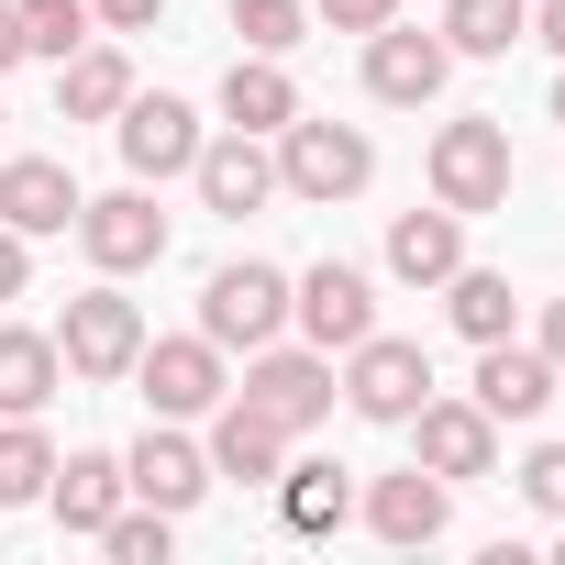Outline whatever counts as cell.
<instances>
[{
    "instance_id": "8fae6325",
    "label": "cell",
    "mask_w": 565,
    "mask_h": 565,
    "mask_svg": "<svg viewBox=\"0 0 565 565\" xmlns=\"http://www.w3.org/2000/svg\"><path fill=\"white\" fill-rule=\"evenodd\" d=\"M399 433H411V466H433V477H499V422L477 399H422Z\"/></svg>"
},
{
    "instance_id": "f35d334b",
    "label": "cell",
    "mask_w": 565,
    "mask_h": 565,
    "mask_svg": "<svg viewBox=\"0 0 565 565\" xmlns=\"http://www.w3.org/2000/svg\"><path fill=\"white\" fill-rule=\"evenodd\" d=\"M554 554H565V543H554Z\"/></svg>"
},
{
    "instance_id": "4316f807",
    "label": "cell",
    "mask_w": 565,
    "mask_h": 565,
    "mask_svg": "<svg viewBox=\"0 0 565 565\" xmlns=\"http://www.w3.org/2000/svg\"><path fill=\"white\" fill-rule=\"evenodd\" d=\"M100 554H111V565H167V554H178V510H145V499H122V510L100 521Z\"/></svg>"
},
{
    "instance_id": "6da1fadb",
    "label": "cell",
    "mask_w": 565,
    "mask_h": 565,
    "mask_svg": "<svg viewBox=\"0 0 565 565\" xmlns=\"http://www.w3.org/2000/svg\"><path fill=\"white\" fill-rule=\"evenodd\" d=\"M377 178V145L355 134V122H311V111H289V122H277V189H289V200H355Z\"/></svg>"
},
{
    "instance_id": "8d00e7d4",
    "label": "cell",
    "mask_w": 565,
    "mask_h": 565,
    "mask_svg": "<svg viewBox=\"0 0 565 565\" xmlns=\"http://www.w3.org/2000/svg\"><path fill=\"white\" fill-rule=\"evenodd\" d=\"M532 34H543V45L565 56V0H543V23H532Z\"/></svg>"
},
{
    "instance_id": "e0dca14e",
    "label": "cell",
    "mask_w": 565,
    "mask_h": 565,
    "mask_svg": "<svg viewBox=\"0 0 565 565\" xmlns=\"http://www.w3.org/2000/svg\"><path fill=\"white\" fill-rule=\"evenodd\" d=\"M554 388H565V377H554V355H543V344H510V333H499V344H477V411H488V422H532Z\"/></svg>"
},
{
    "instance_id": "d590c367",
    "label": "cell",
    "mask_w": 565,
    "mask_h": 565,
    "mask_svg": "<svg viewBox=\"0 0 565 565\" xmlns=\"http://www.w3.org/2000/svg\"><path fill=\"white\" fill-rule=\"evenodd\" d=\"M543 355H554V377H565V300H543Z\"/></svg>"
},
{
    "instance_id": "9a60e30c",
    "label": "cell",
    "mask_w": 565,
    "mask_h": 565,
    "mask_svg": "<svg viewBox=\"0 0 565 565\" xmlns=\"http://www.w3.org/2000/svg\"><path fill=\"white\" fill-rule=\"evenodd\" d=\"M122 488H134L145 510H200V499H211V455H200L178 422H145V444L122 455Z\"/></svg>"
},
{
    "instance_id": "1f68e13d",
    "label": "cell",
    "mask_w": 565,
    "mask_h": 565,
    "mask_svg": "<svg viewBox=\"0 0 565 565\" xmlns=\"http://www.w3.org/2000/svg\"><path fill=\"white\" fill-rule=\"evenodd\" d=\"M311 12H322L333 34H377V23H399V0H311Z\"/></svg>"
},
{
    "instance_id": "e575fe53",
    "label": "cell",
    "mask_w": 565,
    "mask_h": 565,
    "mask_svg": "<svg viewBox=\"0 0 565 565\" xmlns=\"http://www.w3.org/2000/svg\"><path fill=\"white\" fill-rule=\"evenodd\" d=\"M12 67H23V12L0 0V78H12Z\"/></svg>"
},
{
    "instance_id": "7402d4cb",
    "label": "cell",
    "mask_w": 565,
    "mask_h": 565,
    "mask_svg": "<svg viewBox=\"0 0 565 565\" xmlns=\"http://www.w3.org/2000/svg\"><path fill=\"white\" fill-rule=\"evenodd\" d=\"M56 388H67V355H56V333L0 322V422H34Z\"/></svg>"
},
{
    "instance_id": "74e56055",
    "label": "cell",
    "mask_w": 565,
    "mask_h": 565,
    "mask_svg": "<svg viewBox=\"0 0 565 565\" xmlns=\"http://www.w3.org/2000/svg\"><path fill=\"white\" fill-rule=\"evenodd\" d=\"M554 122H565V78H554Z\"/></svg>"
},
{
    "instance_id": "5b68a950",
    "label": "cell",
    "mask_w": 565,
    "mask_h": 565,
    "mask_svg": "<svg viewBox=\"0 0 565 565\" xmlns=\"http://www.w3.org/2000/svg\"><path fill=\"white\" fill-rule=\"evenodd\" d=\"M56 355H67V377H89V388H111V377H134V355H145V311L111 289H78L67 300V322H56Z\"/></svg>"
},
{
    "instance_id": "ba28073f",
    "label": "cell",
    "mask_w": 565,
    "mask_h": 565,
    "mask_svg": "<svg viewBox=\"0 0 565 565\" xmlns=\"http://www.w3.org/2000/svg\"><path fill=\"white\" fill-rule=\"evenodd\" d=\"M289 322L322 344V355H344V344H366L377 333V289H366V266H344V255H322L311 277H289Z\"/></svg>"
},
{
    "instance_id": "ffe728a7",
    "label": "cell",
    "mask_w": 565,
    "mask_h": 565,
    "mask_svg": "<svg viewBox=\"0 0 565 565\" xmlns=\"http://www.w3.org/2000/svg\"><path fill=\"white\" fill-rule=\"evenodd\" d=\"M277 521H289L300 543L344 532V521H355V477H344L333 455H311V466H277Z\"/></svg>"
},
{
    "instance_id": "4fadbf2b",
    "label": "cell",
    "mask_w": 565,
    "mask_h": 565,
    "mask_svg": "<svg viewBox=\"0 0 565 565\" xmlns=\"http://www.w3.org/2000/svg\"><path fill=\"white\" fill-rule=\"evenodd\" d=\"M111 134H122V167H134L145 189H156V178H189V156H200V111L167 100V89H156V100L134 89V100L111 111Z\"/></svg>"
},
{
    "instance_id": "7a4b0ae2",
    "label": "cell",
    "mask_w": 565,
    "mask_h": 565,
    "mask_svg": "<svg viewBox=\"0 0 565 565\" xmlns=\"http://www.w3.org/2000/svg\"><path fill=\"white\" fill-rule=\"evenodd\" d=\"M233 399H255V411H266L277 433L300 444L311 422H333L344 377H333V355H322V344H255V355H244V388H233Z\"/></svg>"
},
{
    "instance_id": "836d02e7",
    "label": "cell",
    "mask_w": 565,
    "mask_h": 565,
    "mask_svg": "<svg viewBox=\"0 0 565 565\" xmlns=\"http://www.w3.org/2000/svg\"><path fill=\"white\" fill-rule=\"evenodd\" d=\"M23 277H34V255H23V233L0 222V300H23Z\"/></svg>"
},
{
    "instance_id": "44dd1931",
    "label": "cell",
    "mask_w": 565,
    "mask_h": 565,
    "mask_svg": "<svg viewBox=\"0 0 565 565\" xmlns=\"http://www.w3.org/2000/svg\"><path fill=\"white\" fill-rule=\"evenodd\" d=\"M122 499H134V488H122V455H67V466L45 477V510H56L78 543H100V521H111Z\"/></svg>"
},
{
    "instance_id": "ac0fdd59",
    "label": "cell",
    "mask_w": 565,
    "mask_h": 565,
    "mask_svg": "<svg viewBox=\"0 0 565 565\" xmlns=\"http://www.w3.org/2000/svg\"><path fill=\"white\" fill-rule=\"evenodd\" d=\"M0 222H12L23 244H34V233H67V222H78L67 156H12V167H0Z\"/></svg>"
},
{
    "instance_id": "9c48e42d",
    "label": "cell",
    "mask_w": 565,
    "mask_h": 565,
    "mask_svg": "<svg viewBox=\"0 0 565 565\" xmlns=\"http://www.w3.org/2000/svg\"><path fill=\"white\" fill-rule=\"evenodd\" d=\"M134 377H145V411H156V422H200V411L233 388L211 333H167V344H145V355H134Z\"/></svg>"
},
{
    "instance_id": "2e32d148",
    "label": "cell",
    "mask_w": 565,
    "mask_h": 565,
    "mask_svg": "<svg viewBox=\"0 0 565 565\" xmlns=\"http://www.w3.org/2000/svg\"><path fill=\"white\" fill-rule=\"evenodd\" d=\"M355 510H366V532H377V543H399V554H411V543H444V521H455V477L399 466V477H377Z\"/></svg>"
},
{
    "instance_id": "52a82bcc",
    "label": "cell",
    "mask_w": 565,
    "mask_h": 565,
    "mask_svg": "<svg viewBox=\"0 0 565 565\" xmlns=\"http://www.w3.org/2000/svg\"><path fill=\"white\" fill-rule=\"evenodd\" d=\"M78 244H89V266L100 277H145V266H167V211H156V189L134 178V189H111V200H78V222H67Z\"/></svg>"
},
{
    "instance_id": "30bf717a",
    "label": "cell",
    "mask_w": 565,
    "mask_h": 565,
    "mask_svg": "<svg viewBox=\"0 0 565 565\" xmlns=\"http://www.w3.org/2000/svg\"><path fill=\"white\" fill-rule=\"evenodd\" d=\"M189 178H200V211L244 222V211H266V200H277V145H266V134H200Z\"/></svg>"
},
{
    "instance_id": "f1b7e54d",
    "label": "cell",
    "mask_w": 565,
    "mask_h": 565,
    "mask_svg": "<svg viewBox=\"0 0 565 565\" xmlns=\"http://www.w3.org/2000/svg\"><path fill=\"white\" fill-rule=\"evenodd\" d=\"M23 12V56H78L100 23H89V0H12Z\"/></svg>"
},
{
    "instance_id": "5bb4252c",
    "label": "cell",
    "mask_w": 565,
    "mask_h": 565,
    "mask_svg": "<svg viewBox=\"0 0 565 565\" xmlns=\"http://www.w3.org/2000/svg\"><path fill=\"white\" fill-rule=\"evenodd\" d=\"M444 78H455V45L444 34H411V23H377L366 34V89L377 100L422 111V100H444Z\"/></svg>"
},
{
    "instance_id": "3957f363",
    "label": "cell",
    "mask_w": 565,
    "mask_h": 565,
    "mask_svg": "<svg viewBox=\"0 0 565 565\" xmlns=\"http://www.w3.org/2000/svg\"><path fill=\"white\" fill-rule=\"evenodd\" d=\"M200 333L233 355H255V344H277L289 333V277H277L266 255H233V266H211V289H200Z\"/></svg>"
},
{
    "instance_id": "d4e9b609",
    "label": "cell",
    "mask_w": 565,
    "mask_h": 565,
    "mask_svg": "<svg viewBox=\"0 0 565 565\" xmlns=\"http://www.w3.org/2000/svg\"><path fill=\"white\" fill-rule=\"evenodd\" d=\"M532 34V0H444V45L455 56H510Z\"/></svg>"
},
{
    "instance_id": "603a6c76",
    "label": "cell",
    "mask_w": 565,
    "mask_h": 565,
    "mask_svg": "<svg viewBox=\"0 0 565 565\" xmlns=\"http://www.w3.org/2000/svg\"><path fill=\"white\" fill-rule=\"evenodd\" d=\"M122 100H134L122 45H78V56H56V122H111Z\"/></svg>"
},
{
    "instance_id": "8992f818",
    "label": "cell",
    "mask_w": 565,
    "mask_h": 565,
    "mask_svg": "<svg viewBox=\"0 0 565 565\" xmlns=\"http://www.w3.org/2000/svg\"><path fill=\"white\" fill-rule=\"evenodd\" d=\"M422 399H433V355H422L411 333H366V344H344V411H355V422H388V433H399Z\"/></svg>"
},
{
    "instance_id": "484cf974",
    "label": "cell",
    "mask_w": 565,
    "mask_h": 565,
    "mask_svg": "<svg viewBox=\"0 0 565 565\" xmlns=\"http://www.w3.org/2000/svg\"><path fill=\"white\" fill-rule=\"evenodd\" d=\"M444 311H455L466 344H499L521 300H510V277H499V266H455V277H444Z\"/></svg>"
},
{
    "instance_id": "f546056e",
    "label": "cell",
    "mask_w": 565,
    "mask_h": 565,
    "mask_svg": "<svg viewBox=\"0 0 565 565\" xmlns=\"http://www.w3.org/2000/svg\"><path fill=\"white\" fill-rule=\"evenodd\" d=\"M233 34H244V56H289L311 34V12L300 0H233Z\"/></svg>"
},
{
    "instance_id": "cb8c5ba5",
    "label": "cell",
    "mask_w": 565,
    "mask_h": 565,
    "mask_svg": "<svg viewBox=\"0 0 565 565\" xmlns=\"http://www.w3.org/2000/svg\"><path fill=\"white\" fill-rule=\"evenodd\" d=\"M289 111H300L289 67H277V56H233V78H222V122H233V134H277Z\"/></svg>"
},
{
    "instance_id": "277c9868",
    "label": "cell",
    "mask_w": 565,
    "mask_h": 565,
    "mask_svg": "<svg viewBox=\"0 0 565 565\" xmlns=\"http://www.w3.org/2000/svg\"><path fill=\"white\" fill-rule=\"evenodd\" d=\"M422 167H433V200L477 222V211H499V200H510V122L466 111V122H444V134H433V156H422Z\"/></svg>"
},
{
    "instance_id": "83f0119b",
    "label": "cell",
    "mask_w": 565,
    "mask_h": 565,
    "mask_svg": "<svg viewBox=\"0 0 565 565\" xmlns=\"http://www.w3.org/2000/svg\"><path fill=\"white\" fill-rule=\"evenodd\" d=\"M45 477H56V444H45L34 422H0V510L45 499Z\"/></svg>"
},
{
    "instance_id": "4dcf8cb0",
    "label": "cell",
    "mask_w": 565,
    "mask_h": 565,
    "mask_svg": "<svg viewBox=\"0 0 565 565\" xmlns=\"http://www.w3.org/2000/svg\"><path fill=\"white\" fill-rule=\"evenodd\" d=\"M521 499L565 521V444H532V455H521Z\"/></svg>"
},
{
    "instance_id": "d6a6232c",
    "label": "cell",
    "mask_w": 565,
    "mask_h": 565,
    "mask_svg": "<svg viewBox=\"0 0 565 565\" xmlns=\"http://www.w3.org/2000/svg\"><path fill=\"white\" fill-rule=\"evenodd\" d=\"M89 23H100V34H156L167 0H89Z\"/></svg>"
},
{
    "instance_id": "d6986e66",
    "label": "cell",
    "mask_w": 565,
    "mask_h": 565,
    "mask_svg": "<svg viewBox=\"0 0 565 565\" xmlns=\"http://www.w3.org/2000/svg\"><path fill=\"white\" fill-rule=\"evenodd\" d=\"M466 266V211H399L388 222V277H399V289H444V277Z\"/></svg>"
},
{
    "instance_id": "7c38bea8",
    "label": "cell",
    "mask_w": 565,
    "mask_h": 565,
    "mask_svg": "<svg viewBox=\"0 0 565 565\" xmlns=\"http://www.w3.org/2000/svg\"><path fill=\"white\" fill-rule=\"evenodd\" d=\"M200 455H211V488H277V466H289V433H277L255 399H233V388H222V399H211V444H200Z\"/></svg>"
}]
</instances>
